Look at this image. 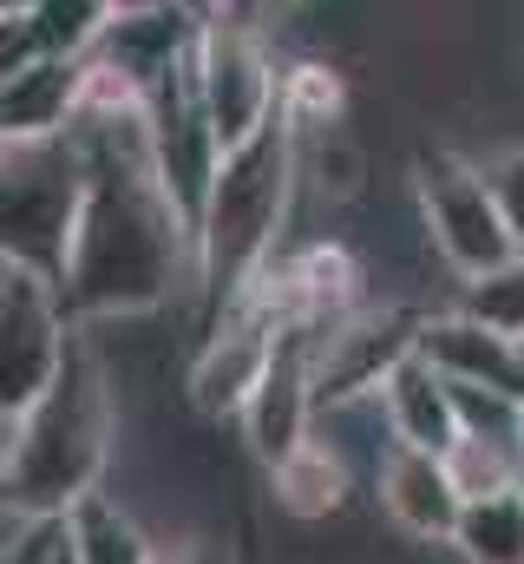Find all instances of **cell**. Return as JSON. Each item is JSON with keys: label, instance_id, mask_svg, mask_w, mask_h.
<instances>
[{"label": "cell", "instance_id": "cell-12", "mask_svg": "<svg viewBox=\"0 0 524 564\" xmlns=\"http://www.w3.org/2000/svg\"><path fill=\"white\" fill-rule=\"evenodd\" d=\"M381 414L393 426V446H419V453H452L459 446V394H452V381L426 361V355H406L400 368L387 375V388H381Z\"/></svg>", "mask_w": 524, "mask_h": 564}, {"label": "cell", "instance_id": "cell-2", "mask_svg": "<svg viewBox=\"0 0 524 564\" xmlns=\"http://www.w3.org/2000/svg\"><path fill=\"white\" fill-rule=\"evenodd\" d=\"M0 421H7V459H0L7 512L66 519L79 499L106 486V466L119 453V401L86 322L73 328L53 388L26 414H0Z\"/></svg>", "mask_w": 524, "mask_h": 564}, {"label": "cell", "instance_id": "cell-8", "mask_svg": "<svg viewBox=\"0 0 524 564\" xmlns=\"http://www.w3.org/2000/svg\"><path fill=\"white\" fill-rule=\"evenodd\" d=\"M419 328H426V308H413V302H361L348 322H335L315 348L321 414L348 408V401H374L393 368L406 355H419Z\"/></svg>", "mask_w": 524, "mask_h": 564}, {"label": "cell", "instance_id": "cell-20", "mask_svg": "<svg viewBox=\"0 0 524 564\" xmlns=\"http://www.w3.org/2000/svg\"><path fill=\"white\" fill-rule=\"evenodd\" d=\"M282 13V0H210V20H230V26H256L269 33V20Z\"/></svg>", "mask_w": 524, "mask_h": 564}, {"label": "cell", "instance_id": "cell-3", "mask_svg": "<svg viewBox=\"0 0 524 564\" xmlns=\"http://www.w3.org/2000/svg\"><path fill=\"white\" fill-rule=\"evenodd\" d=\"M302 177V132L288 112H275L256 139H243L210 191V210L197 224V335L282 257V217Z\"/></svg>", "mask_w": 524, "mask_h": 564}, {"label": "cell", "instance_id": "cell-16", "mask_svg": "<svg viewBox=\"0 0 524 564\" xmlns=\"http://www.w3.org/2000/svg\"><path fill=\"white\" fill-rule=\"evenodd\" d=\"M459 308L472 322H485L492 335L524 348V250L492 263V270H479V276H459Z\"/></svg>", "mask_w": 524, "mask_h": 564}, {"label": "cell", "instance_id": "cell-14", "mask_svg": "<svg viewBox=\"0 0 524 564\" xmlns=\"http://www.w3.org/2000/svg\"><path fill=\"white\" fill-rule=\"evenodd\" d=\"M66 525H73V558L79 564H151L157 558V545L144 539V525L131 519L125 506H119V492H92V499H79L73 512H66Z\"/></svg>", "mask_w": 524, "mask_h": 564}, {"label": "cell", "instance_id": "cell-21", "mask_svg": "<svg viewBox=\"0 0 524 564\" xmlns=\"http://www.w3.org/2000/svg\"><path fill=\"white\" fill-rule=\"evenodd\" d=\"M151 564H210V558H204L197 545H157V558Z\"/></svg>", "mask_w": 524, "mask_h": 564}, {"label": "cell", "instance_id": "cell-19", "mask_svg": "<svg viewBox=\"0 0 524 564\" xmlns=\"http://www.w3.org/2000/svg\"><path fill=\"white\" fill-rule=\"evenodd\" d=\"M485 171H492L499 204H505V217H512V230H518V243H524V144L492 151V158H485Z\"/></svg>", "mask_w": 524, "mask_h": 564}, {"label": "cell", "instance_id": "cell-22", "mask_svg": "<svg viewBox=\"0 0 524 564\" xmlns=\"http://www.w3.org/2000/svg\"><path fill=\"white\" fill-rule=\"evenodd\" d=\"M112 13H151V7H171V0H106Z\"/></svg>", "mask_w": 524, "mask_h": 564}, {"label": "cell", "instance_id": "cell-9", "mask_svg": "<svg viewBox=\"0 0 524 564\" xmlns=\"http://www.w3.org/2000/svg\"><path fill=\"white\" fill-rule=\"evenodd\" d=\"M374 506L400 539L413 545H452L459 532V512H466V492L452 479V466L439 453H419V446H387V459L374 466Z\"/></svg>", "mask_w": 524, "mask_h": 564}, {"label": "cell", "instance_id": "cell-23", "mask_svg": "<svg viewBox=\"0 0 524 564\" xmlns=\"http://www.w3.org/2000/svg\"><path fill=\"white\" fill-rule=\"evenodd\" d=\"M59 564H79V558H73V539H66V552H59Z\"/></svg>", "mask_w": 524, "mask_h": 564}, {"label": "cell", "instance_id": "cell-5", "mask_svg": "<svg viewBox=\"0 0 524 564\" xmlns=\"http://www.w3.org/2000/svg\"><path fill=\"white\" fill-rule=\"evenodd\" d=\"M413 210H419V230L446 257L452 276H479V270H492V263L524 250L505 204H499L492 171L479 158L452 151V144L413 151Z\"/></svg>", "mask_w": 524, "mask_h": 564}, {"label": "cell", "instance_id": "cell-11", "mask_svg": "<svg viewBox=\"0 0 524 564\" xmlns=\"http://www.w3.org/2000/svg\"><path fill=\"white\" fill-rule=\"evenodd\" d=\"M419 355H426L446 381H472V388L524 394V348L518 341H505V335H492L485 322H472L459 302L426 315V328H419Z\"/></svg>", "mask_w": 524, "mask_h": 564}, {"label": "cell", "instance_id": "cell-10", "mask_svg": "<svg viewBox=\"0 0 524 564\" xmlns=\"http://www.w3.org/2000/svg\"><path fill=\"white\" fill-rule=\"evenodd\" d=\"M79 106H86V53H40V59L7 73L0 132L7 139H53V132H73Z\"/></svg>", "mask_w": 524, "mask_h": 564}, {"label": "cell", "instance_id": "cell-13", "mask_svg": "<svg viewBox=\"0 0 524 564\" xmlns=\"http://www.w3.org/2000/svg\"><path fill=\"white\" fill-rule=\"evenodd\" d=\"M262 473H269V506H275L282 519H295V525L335 519V512L348 506V492H354V459H348L328 433H315L308 446H295L288 459H275V466H262Z\"/></svg>", "mask_w": 524, "mask_h": 564}, {"label": "cell", "instance_id": "cell-24", "mask_svg": "<svg viewBox=\"0 0 524 564\" xmlns=\"http://www.w3.org/2000/svg\"><path fill=\"white\" fill-rule=\"evenodd\" d=\"M518 492H524V453H518Z\"/></svg>", "mask_w": 524, "mask_h": 564}, {"label": "cell", "instance_id": "cell-15", "mask_svg": "<svg viewBox=\"0 0 524 564\" xmlns=\"http://www.w3.org/2000/svg\"><path fill=\"white\" fill-rule=\"evenodd\" d=\"M452 552H459V564H524V492L518 486L466 499Z\"/></svg>", "mask_w": 524, "mask_h": 564}, {"label": "cell", "instance_id": "cell-7", "mask_svg": "<svg viewBox=\"0 0 524 564\" xmlns=\"http://www.w3.org/2000/svg\"><path fill=\"white\" fill-rule=\"evenodd\" d=\"M190 73H197V93H204L210 126L223 132L230 151L243 139H256L262 126L282 112V73H275V53L262 46L256 26L204 20L197 26V46H190Z\"/></svg>", "mask_w": 524, "mask_h": 564}, {"label": "cell", "instance_id": "cell-25", "mask_svg": "<svg viewBox=\"0 0 524 564\" xmlns=\"http://www.w3.org/2000/svg\"><path fill=\"white\" fill-rule=\"evenodd\" d=\"M204 7H210V0H204Z\"/></svg>", "mask_w": 524, "mask_h": 564}, {"label": "cell", "instance_id": "cell-4", "mask_svg": "<svg viewBox=\"0 0 524 564\" xmlns=\"http://www.w3.org/2000/svg\"><path fill=\"white\" fill-rule=\"evenodd\" d=\"M86 184H92V158H86L79 132L7 139V151H0V250L7 257L0 263H26L40 276L66 282Z\"/></svg>", "mask_w": 524, "mask_h": 564}, {"label": "cell", "instance_id": "cell-6", "mask_svg": "<svg viewBox=\"0 0 524 564\" xmlns=\"http://www.w3.org/2000/svg\"><path fill=\"white\" fill-rule=\"evenodd\" d=\"M73 328L79 322L59 282L26 263H0V414H26L53 388L73 348Z\"/></svg>", "mask_w": 524, "mask_h": 564}, {"label": "cell", "instance_id": "cell-1", "mask_svg": "<svg viewBox=\"0 0 524 564\" xmlns=\"http://www.w3.org/2000/svg\"><path fill=\"white\" fill-rule=\"evenodd\" d=\"M73 132L92 158V184H86V210L73 230L59 295H66L73 322H86V328L138 322V315L164 308L184 282L197 289V237H190L184 210L171 204V191L157 184L144 106L79 112Z\"/></svg>", "mask_w": 524, "mask_h": 564}, {"label": "cell", "instance_id": "cell-17", "mask_svg": "<svg viewBox=\"0 0 524 564\" xmlns=\"http://www.w3.org/2000/svg\"><path fill=\"white\" fill-rule=\"evenodd\" d=\"M518 453L524 446H499V440H479V433H459V446L446 453L452 479L466 499H485V492H512L518 486Z\"/></svg>", "mask_w": 524, "mask_h": 564}, {"label": "cell", "instance_id": "cell-18", "mask_svg": "<svg viewBox=\"0 0 524 564\" xmlns=\"http://www.w3.org/2000/svg\"><path fill=\"white\" fill-rule=\"evenodd\" d=\"M66 539H73V525H66V519L7 512V552H0V564H59Z\"/></svg>", "mask_w": 524, "mask_h": 564}]
</instances>
